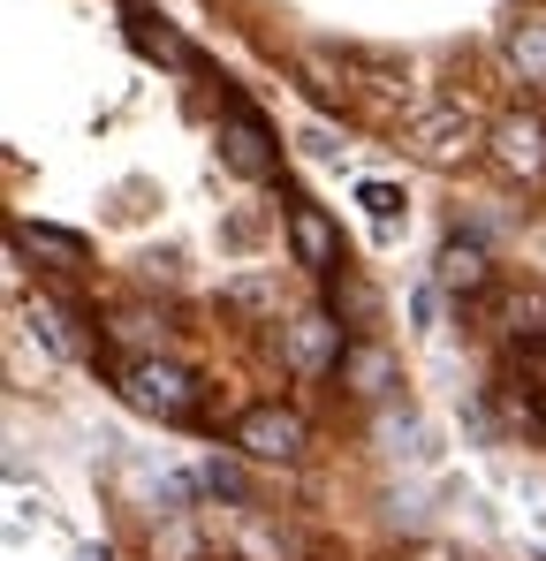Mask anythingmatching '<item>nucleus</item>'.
<instances>
[{
    "label": "nucleus",
    "mask_w": 546,
    "mask_h": 561,
    "mask_svg": "<svg viewBox=\"0 0 546 561\" xmlns=\"http://www.w3.org/2000/svg\"><path fill=\"white\" fill-rule=\"evenodd\" d=\"M342 357H350V350H342L334 311H311V319L288 327V365H296V373H327V365H342Z\"/></svg>",
    "instance_id": "nucleus-7"
},
{
    "label": "nucleus",
    "mask_w": 546,
    "mask_h": 561,
    "mask_svg": "<svg viewBox=\"0 0 546 561\" xmlns=\"http://www.w3.org/2000/svg\"><path fill=\"white\" fill-rule=\"evenodd\" d=\"M410 561H463V554H448V547H418Z\"/></svg>",
    "instance_id": "nucleus-17"
},
{
    "label": "nucleus",
    "mask_w": 546,
    "mask_h": 561,
    "mask_svg": "<svg viewBox=\"0 0 546 561\" xmlns=\"http://www.w3.org/2000/svg\"><path fill=\"white\" fill-rule=\"evenodd\" d=\"M114 379H122V394H129L145 417H168V425L205 417V387H197V373H182V365H168V357H129Z\"/></svg>",
    "instance_id": "nucleus-1"
},
{
    "label": "nucleus",
    "mask_w": 546,
    "mask_h": 561,
    "mask_svg": "<svg viewBox=\"0 0 546 561\" xmlns=\"http://www.w3.org/2000/svg\"><path fill=\"white\" fill-rule=\"evenodd\" d=\"M410 145H418L425 160H441V168H448V160H463V152L478 145V122H470L463 106H441V114H418V122H410Z\"/></svg>",
    "instance_id": "nucleus-6"
},
{
    "label": "nucleus",
    "mask_w": 546,
    "mask_h": 561,
    "mask_svg": "<svg viewBox=\"0 0 546 561\" xmlns=\"http://www.w3.org/2000/svg\"><path fill=\"white\" fill-rule=\"evenodd\" d=\"M236 448L259 456V463H296V456H304V417L281 410V402H251V410L236 417Z\"/></svg>",
    "instance_id": "nucleus-3"
},
{
    "label": "nucleus",
    "mask_w": 546,
    "mask_h": 561,
    "mask_svg": "<svg viewBox=\"0 0 546 561\" xmlns=\"http://www.w3.org/2000/svg\"><path fill=\"white\" fill-rule=\"evenodd\" d=\"M334 373H342V387H350V394L379 402V394H387V379H395V357H387L379 342H357V350H350V357H342Z\"/></svg>",
    "instance_id": "nucleus-10"
},
{
    "label": "nucleus",
    "mask_w": 546,
    "mask_h": 561,
    "mask_svg": "<svg viewBox=\"0 0 546 561\" xmlns=\"http://www.w3.org/2000/svg\"><path fill=\"white\" fill-rule=\"evenodd\" d=\"M220 152H228V168H236L243 183H273V168H281L273 129L243 106V99H228V106H220Z\"/></svg>",
    "instance_id": "nucleus-2"
},
{
    "label": "nucleus",
    "mask_w": 546,
    "mask_h": 561,
    "mask_svg": "<svg viewBox=\"0 0 546 561\" xmlns=\"http://www.w3.org/2000/svg\"><path fill=\"white\" fill-rule=\"evenodd\" d=\"M486 152H493V168L509 175V183H546V122L532 114H509V122H493V137H486Z\"/></svg>",
    "instance_id": "nucleus-4"
},
{
    "label": "nucleus",
    "mask_w": 546,
    "mask_h": 561,
    "mask_svg": "<svg viewBox=\"0 0 546 561\" xmlns=\"http://www.w3.org/2000/svg\"><path fill=\"white\" fill-rule=\"evenodd\" d=\"M288 243H296V259L311 266V274H342V236H334V220L319 213V205H288Z\"/></svg>",
    "instance_id": "nucleus-5"
},
{
    "label": "nucleus",
    "mask_w": 546,
    "mask_h": 561,
    "mask_svg": "<svg viewBox=\"0 0 546 561\" xmlns=\"http://www.w3.org/2000/svg\"><path fill=\"white\" fill-rule=\"evenodd\" d=\"M304 84H311L319 106H342V99H350V84L334 77V61H327V54H304Z\"/></svg>",
    "instance_id": "nucleus-14"
},
{
    "label": "nucleus",
    "mask_w": 546,
    "mask_h": 561,
    "mask_svg": "<svg viewBox=\"0 0 546 561\" xmlns=\"http://www.w3.org/2000/svg\"><path fill=\"white\" fill-rule=\"evenodd\" d=\"M15 243H23V251H38V259H54L61 274H77V266H84V236H69V228H15Z\"/></svg>",
    "instance_id": "nucleus-13"
},
{
    "label": "nucleus",
    "mask_w": 546,
    "mask_h": 561,
    "mask_svg": "<svg viewBox=\"0 0 546 561\" xmlns=\"http://www.w3.org/2000/svg\"><path fill=\"white\" fill-rule=\"evenodd\" d=\"M357 197H364V213H372L379 228H395V220H402V190H395V183H364Z\"/></svg>",
    "instance_id": "nucleus-15"
},
{
    "label": "nucleus",
    "mask_w": 546,
    "mask_h": 561,
    "mask_svg": "<svg viewBox=\"0 0 546 561\" xmlns=\"http://www.w3.org/2000/svg\"><path fill=\"white\" fill-rule=\"evenodd\" d=\"M327 288H334V319H342V327H357V334H372V319H379V296H372V288H364L350 266H342V274H327Z\"/></svg>",
    "instance_id": "nucleus-12"
},
{
    "label": "nucleus",
    "mask_w": 546,
    "mask_h": 561,
    "mask_svg": "<svg viewBox=\"0 0 546 561\" xmlns=\"http://www.w3.org/2000/svg\"><path fill=\"white\" fill-rule=\"evenodd\" d=\"M509 69H516L524 92H546V15H524L509 31Z\"/></svg>",
    "instance_id": "nucleus-9"
},
{
    "label": "nucleus",
    "mask_w": 546,
    "mask_h": 561,
    "mask_svg": "<svg viewBox=\"0 0 546 561\" xmlns=\"http://www.w3.org/2000/svg\"><path fill=\"white\" fill-rule=\"evenodd\" d=\"M539 425H546V394H539Z\"/></svg>",
    "instance_id": "nucleus-18"
},
{
    "label": "nucleus",
    "mask_w": 546,
    "mask_h": 561,
    "mask_svg": "<svg viewBox=\"0 0 546 561\" xmlns=\"http://www.w3.org/2000/svg\"><path fill=\"white\" fill-rule=\"evenodd\" d=\"M433 280H441L448 296H486V288H493V259H486V243L448 236V243H441V259H433Z\"/></svg>",
    "instance_id": "nucleus-8"
},
{
    "label": "nucleus",
    "mask_w": 546,
    "mask_h": 561,
    "mask_svg": "<svg viewBox=\"0 0 546 561\" xmlns=\"http://www.w3.org/2000/svg\"><path fill=\"white\" fill-rule=\"evenodd\" d=\"M129 46L145 54V61H168V69H190V46H182L175 31L160 23V15H145V8H129Z\"/></svg>",
    "instance_id": "nucleus-11"
},
{
    "label": "nucleus",
    "mask_w": 546,
    "mask_h": 561,
    "mask_svg": "<svg viewBox=\"0 0 546 561\" xmlns=\"http://www.w3.org/2000/svg\"><path fill=\"white\" fill-rule=\"evenodd\" d=\"M205 485H213V493H228V501L243 493V478H236V470H228V463H205Z\"/></svg>",
    "instance_id": "nucleus-16"
}]
</instances>
